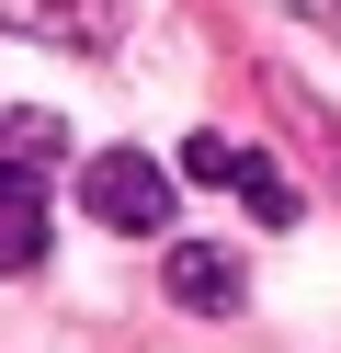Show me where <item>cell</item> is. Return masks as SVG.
<instances>
[{
  "label": "cell",
  "mask_w": 341,
  "mask_h": 353,
  "mask_svg": "<svg viewBox=\"0 0 341 353\" xmlns=\"http://www.w3.org/2000/svg\"><path fill=\"white\" fill-rule=\"evenodd\" d=\"M45 160H57V125H34V114L0 125V274L45 262Z\"/></svg>",
  "instance_id": "1"
},
{
  "label": "cell",
  "mask_w": 341,
  "mask_h": 353,
  "mask_svg": "<svg viewBox=\"0 0 341 353\" xmlns=\"http://www.w3.org/2000/svg\"><path fill=\"white\" fill-rule=\"evenodd\" d=\"M182 171H194V183H216V194H239L262 228H296V183H285L250 137H194V148H182Z\"/></svg>",
  "instance_id": "2"
},
{
  "label": "cell",
  "mask_w": 341,
  "mask_h": 353,
  "mask_svg": "<svg viewBox=\"0 0 341 353\" xmlns=\"http://www.w3.org/2000/svg\"><path fill=\"white\" fill-rule=\"evenodd\" d=\"M80 205L103 216V228H171V171L136 160V148H103V160L80 171Z\"/></svg>",
  "instance_id": "3"
},
{
  "label": "cell",
  "mask_w": 341,
  "mask_h": 353,
  "mask_svg": "<svg viewBox=\"0 0 341 353\" xmlns=\"http://www.w3.org/2000/svg\"><path fill=\"white\" fill-rule=\"evenodd\" d=\"M0 23L12 34H57V46H114L125 0H0Z\"/></svg>",
  "instance_id": "4"
},
{
  "label": "cell",
  "mask_w": 341,
  "mask_h": 353,
  "mask_svg": "<svg viewBox=\"0 0 341 353\" xmlns=\"http://www.w3.org/2000/svg\"><path fill=\"white\" fill-rule=\"evenodd\" d=\"M239 262H227V251H205V239H194V251H171V296L182 307H239Z\"/></svg>",
  "instance_id": "5"
}]
</instances>
